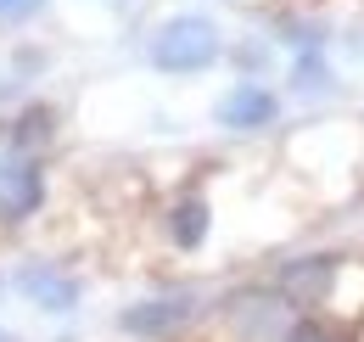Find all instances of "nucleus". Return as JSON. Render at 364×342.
Instances as JSON below:
<instances>
[{
	"instance_id": "obj_1",
	"label": "nucleus",
	"mask_w": 364,
	"mask_h": 342,
	"mask_svg": "<svg viewBox=\"0 0 364 342\" xmlns=\"http://www.w3.org/2000/svg\"><path fill=\"white\" fill-rule=\"evenodd\" d=\"M151 62L163 73H202L219 62V28L208 17H168L151 40Z\"/></svg>"
},
{
	"instance_id": "obj_2",
	"label": "nucleus",
	"mask_w": 364,
	"mask_h": 342,
	"mask_svg": "<svg viewBox=\"0 0 364 342\" xmlns=\"http://www.w3.org/2000/svg\"><path fill=\"white\" fill-rule=\"evenodd\" d=\"M40 202H46V174H40V163L28 152L6 157L0 163V219L6 224H23L28 214H40Z\"/></svg>"
},
{
	"instance_id": "obj_3",
	"label": "nucleus",
	"mask_w": 364,
	"mask_h": 342,
	"mask_svg": "<svg viewBox=\"0 0 364 342\" xmlns=\"http://www.w3.org/2000/svg\"><path fill=\"white\" fill-rule=\"evenodd\" d=\"M336 275H342V264H336L331 253L291 258V264L280 269V292H286V303H297V309H314V303H325V298H331Z\"/></svg>"
},
{
	"instance_id": "obj_4",
	"label": "nucleus",
	"mask_w": 364,
	"mask_h": 342,
	"mask_svg": "<svg viewBox=\"0 0 364 342\" xmlns=\"http://www.w3.org/2000/svg\"><path fill=\"white\" fill-rule=\"evenodd\" d=\"M17 292L34 298L40 309H50V314H62V309L79 303V286L68 281V269H50V264H23L17 269Z\"/></svg>"
},
{
	"instance_id": "obj_5",
	"label": "nucleus",
	"mask_w": 364,
	"mask_h": 342,
	"mask_svg": "<svg viewBox=\"0 0 364 342\" xmlns=\"http://www.w3.org/2000/svg\"><path fill=\"white\" fill-rule=\"evenodd\" d=\"M185 320H191V298H151V303L124 309V331H129V337H146V342L180 331Z\"/></svg>"
},
{
	"instance_id": "obj_6",
	"label": "nucleus",
	"mask_w": 364,
	"mask_h": 342,
	"mask_svg": "<svg viewBox=\"0 0 364 342\" xmlns=\"http://www.w3.org/2000/svg\"><path fill=\"white\" fill-rule=\"evenodd\" d=\"M274 113L280 107H274V95L264 85H235L219 101V124L225 129H264V124H274Z\"/></svg>"
},
{
	"instance_id": "obj_7",
	"label": "nucleus",
	"mask_w": 364,
	"mask_h": 342,
	"mask_svg": "<svg viewBox=\"0 0 364 342\" xmlns=\"http://www.w3.org/2000/svg\"><path fill=\"white\" fill-rule=\"evenodd\" d=\"M208 230H213V214H208V202H202V197H185V202L168 208V236H174V247L196 253V247L208 242Z\"/></svg>"
},
{
	"instance_id": "obj_8",
	"label": "nucleus",
	"mask_w": 364,
	"mask_h": 342,
	"mask_svg": "<svg viewBox=\"0 0 364 342\" xmlns=\"http://www.w3.org/2000/svg\"><path fill=\"white\" fill-rule=\"evenodd\" d=\"M11 140H17V152H28V146H40V140H50V113H46V107H34V113H23V118L11 124Z\"/></svg>"
},
{
	"instance_id": "obj_9",
	"label": "nucleus",
	"mask_w": 364,
	"mask_h": 342,
	"mask_svg": "<svg viewBox=\"0 0 364 342\" xmlns=\"http://www.w3.org/2000/svg\"><path fill=\"white\" fill-rule=\"evenodd\" d=\"M286 342H336V337H331V331H325L319 320H297V326L286 331Z\"/></svg>"
},
{
	"instance_id": "obj_10",
	"label": "nucleus",
	"mask_w": 364,
	"mask_h": 342,
	"mask_svg": "<svg viewBox=\"0 0 364 342\" xmlns=\"http://www.w3.org/2000/svg\"><path fill=\"white\" fill-rule=\"evenodd\" d=\"M46 0H0V23H23V17H34Z\"/></svg>"
},
{
	"instance_id": "obj_11",
	"label": "nucleus",
	"mask_w": 364,
	"mask_h": 342,
	"mask_svg": "<svg viewBox=\"0 0 364 342\" xmlns=\"http://www.w3.org/2000/svg\"><path fill=\"white\" fill-rule=\"evenodd\" d=\"M0 342H6V337H0Z\"/></svg>"
}]
</instances>
